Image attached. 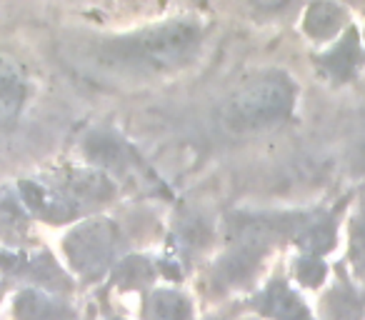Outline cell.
<instances>
[{"mask_svg":"<svg viewBox=\"0 0 365 320\" xmlns=\"http://www.w3.org/2000/svg\"><path fill=\"white\" fill-rule=\"evenodd\" d=\"M200 46V28L188 21H170L130 36L108 38L98 48L96 61L103 68L123 73H163L193 58Z\"/></svg>","mask_w":365,"mask_h":320,"instance_id":"6da1fadb","label":"cell"},{"mask_svg":"<svg viewBox=\"0 0 365 320\" xmlns=\"http://www.w3.org/2000/svg\"><path fill=\"white\" fill-rule=\"evenodd\" d=\"M298 275H300V280H303V283L315 285V283H320V280H323L325 265L320 263V260H315V258H305L303 263L298 265Z\"/></svg>","mask_w":365,"mask_h":320,"instance_id":"7c38bea8","label":"cell"},{"mask_svg":"<svg viewBox=\"0 0 365 320\" xmlns=\"http://www.w3.org/2000/svg\"><path fill=\"white\" fill-rule=\"evenodd\" d=\"M295 88L285 76L270 73L240 86L228 98L223 118L235 130H258L285 120L293 110Z\"/></svg>","mask_w":365,"mask_h":320,"instance_id":"7a4b0ae2","label":"cell"},{"mask_svg":"<svg viewBox=\"0 0 365 320\" xmlns=\"http://www.w3.org/2000/svg\"><path fill=\"white\" fill-rule=\"evenodd\" d=\"M115 228L110 220H88L78 225L63 243L68 263L83 278H96L110 265L115 253Z\"/></svg>","mask_w":365,"mask_h":320,"instance_id":"3957f363","label":"cell"},{"mask_svg":"<svg viewBox=\"0 0 365 320\" xmlns=\"http://www.w3.org/2000/svg\"><path fill=\"white\" fill-rule=\"evenodd\" d=\"M345 23V11L340 6H333V3H315V6L308 8L305 13V33L315 41H328L335 33L343 28Z\"/></svg>","mask_w":365,"mask_h":320,"instance_id":"8992f818","label":"cell"},{"mask_svg":"<svg viewBox=\"0 0 365 320\" xmlns=\"http://www.w3.org/2000/svg\"><path fill=\"white\" fill-rule=\"evenodd\" d=\"M360 56H363V51H360L358 33L348 31V38H345V41H340L338 46H335L333 51L323 58V66L328 68V73H333L338 81H345V78L355 71Z\"/></svg>","mask_w":365,"mask_h":320,"instance_id":"9c48e42d","label":"cell"},{"mask_svg":"<svg viewBox=\"0 0 365 320\" xmlns=\"http://www.w3.org/2000/svg\"><path fill=\"white\" fill-rule=\"evenodd\" d=\"M16 318L18 320H63V305L48 298L41 290H26L16 300Z\"/></svg>","mask_w":365,"mask_h":320,"instance_id":"ba28073f","label":"cell"},{"mask_svg":"<svg viewBox=\"0 0 365 320\" xmlns=\"http://www.w3.org/2000/svg\"><path fill=\"white\" fill-rule=\"evenodd\" d=\"M353 165H355V170H363V173H365V125H363V133H360L358 143H355Z\"/></svg>","mask_w":365,"mask_h":320,"instance_id":"5bb4252c","label":"cell"},{"mask_svg":"<svg viewBox=\"0 0 365 320\" xmlns=\"http://www.w3.org/2000/svg\"><path fill=\"white\" fill-rule=\"evenodd\" d=\"M353 258L360 268H365V215L360 218V223L355 225L353 233Z\"/></svg>","mask_w":365,"mask_h":320,"instance_id":"4fadbf2b","label":"cell"},{"mask_svg":"<svg viewBox=\"0 0 365 320\" xmlns=\"http://www.w3.org/2000/svg\"><path fill=\"white\" fill-rule=\"evenodd\" d=\"M333 235H335L333 225L318 223L308 235H305V245H308V250H313V253H323V250H328L330 245H333Z\"/></svg>","mask_w":365,"mask_h":320,"instance_id":"8fae6325","label":"cell"},{"mask_svg":"<svg viewBox=\"0 0 365 320\" xmlns=\"http://www.w3.org/2000/svg\"><path fill=\"white\" fill-rule=\"evenodd\" d=\"M365 303L360 300V295H355L350 288H335L330 290L328 300H325V313L330 320H358L363 313Z\"/></svg>","mask_w":365,"mask_h":320,"instance_id":"30bf717a","label":"cell"},{"mask_svg":"<svg viewBox=\"0 0 365 320\" xmlns=\"http://www.w3.org/2000/svg\"><path fill=\"white\" fill-rule=\"evenodd\" d=\"M145 320H193V310L185 295L175 293V290H158L148 298L145 310H143Z\"/></svg>","mask_w":365,"mask_h":320,"instance_id":"52a82bcc","label":"cell"},{"mask_svg":"<svg viewBox=\"0 0 365 320\" xmlns=\"http://www.w3.org/2000/svg\"><path fill=\"white\" fill-rule=\"evenodd\" d=\"M255 305H258L260 313L273 320H310V313L303 305V300H300L298 295L293 293V288L285 285L283 280L270 283Z\"/></svg>","mask_w":365,"mask_h":320,"instance_id":"5b68a950","label":"cell"},{"mask_svg":"<svg viewBox=\"0 0 365 320\" xmlns=\"http://www.w3.org/2000/svg\"><path fill=\"white\" fill-rule=\"evenodd\" d=\"M28 96V81L23 68L11 56L0 53V125L11 123L21 113Z\"/></svg>","mask_w":365,"mask_h":320,"instance_id":"277c9868","label":"cell"}]
</instances>
